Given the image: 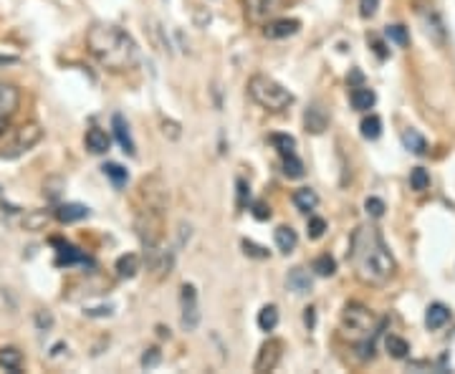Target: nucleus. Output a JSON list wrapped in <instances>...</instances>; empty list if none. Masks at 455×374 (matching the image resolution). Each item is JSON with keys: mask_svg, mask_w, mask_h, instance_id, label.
<instances>
[{"mask_svg": "<svg viewBox=\"0 0 455 374\" xmlns=\"http://www.w3.org/2000/svg\"><path fill=\"white\" fill-rule=\"evenodd\" d=\"M349 263L354 268L357 281L364 286H387L397 271L395 255L390 253L385 238L374 225H362L352 233L349 241Z\"/></svg>", "mask_w": 455, "mask_h": 374, "instance_id": "nucleus-1", "label": "nucleus"}, {"mask_svg": "<svg viewBox=\"0 0 455 374\" xmlns=\"http://www.w3.org/2000/svg\"><path fill=\"white\" fill-rule=\"evenodd\" d=\"M86 46L88 53L109 71H129L139 61L134 39L114 23H94L86 33Z\"/></svg>", "mask_w": 455, "mask_h": 374, "instance_id": "nucleus-2", "label": "nucleus"}, {"mask_svg": "<svg viewBox=\"0 0 455 374\" xmlns=\"http://www.w3.org/2000/svg\"><path fill=\"white\" fill-rule=\"evenodd\" d=\"M248 94L258 107L268 109V112H284L294 104V94L289 89H284L278 81H273L271 76L256 74L248 81Z\"/></svg>", "mask_w": 455, "mask_h": 374, "instance_id": "nucleus-3", "label": "nucleus"}, {"mask_svg": "<svg viewBox=\"0 0 455 374\" xmlns=\"http://www.w3.org/2000/svg\"><path fill=\"white\" fill-rule=\"evenodd\" d=\"M341 331L344 336L354 339V342H364L369 336L377 334V316H374L372 309H367L364 304H352L344 306L341 311Z\"/></svg>", "mask_w": 455, "mask_h": 374, "instance_id": "nucleus-4", "label": "nucleus"}, {"mask_svg": "<svg viewBox=\"0 0 455 374\" xmlns=\"http://www.w3.org/2000/svg\"><path fill=\"white\" fill-rule=\"evenodd\" d=\"M134 230H137L139 241L145 248H157L162 241V213L157 210L139 208L134 218Z\"/></svg>", "mask_w": 455, "mask_h": 374, "instance_id": "nucleus-5", "label": "nucleus"}, {"mask_svg": "<svg viewBox=\"0 0 455 374\" xmlns=\"http://www.w3.org/2000/svg\"><path fill=\"white\" fill-rule=\"evenodd\" d=\"M137 195H139V203H142V208L157 210V213H162V210L167 208V200H170L167 185H164V180L159 178V175H150V178L142 180V182H139Z\"/></svg>", "mask_w": 455, "mask_h": 374, "instance_id": "nucleus-6", "label": "nucleus"}, {"mask_svg": "<svg viewBox=\"0 0 455 374\" xmlns=\"http://www.w3.org/2000/svg\"><path fill=\"white\" fill-rule=\"evenodd\" d=\"M281 356H284V342L281 339H268L261 347L256 361H253V372H273L278 367Z\"/></svg>", "mask_w": 455, "mask_h": 374, "instance_id": "nucleus-7", "label": "nucleus"}, {"mask_svg": "<svg viewBox=\"0 0 455 374\" xmlns=\"http://www.w3.org/2000/svg\"><path fill=\"white\" fill-rule=\"evenodd\" d=\"M180 301H183V329L185 331H195L197 323H200V306H197L195 286L185 283L183 293H180Z\"/></svg>", "mask_w": 455, "mask_h": 374, "instance_id": "nucleus-8", "label": "nucleus"}, {"mask_svg": "<svg viewBox=\"0 0 455 374\" xmlns=\"http://www.w3.org/2000/svg\"><path fill=\"white\" fill-rule=\"evenodd\" d=\"M41 140H44V129H41V124H36V121H33V124H25V127H20L18 140H15L13 152L8 154V157H15V154L28 152V149H33Z\"/></svg>", "mask_w": 455, "mask_h": 374, "instance_id": "nucleus-9", "label": "nucleus"}, {"mask_svg": "<svg viewBox=\"0 0 455 374\" xmlns=\"http://www.w3.org/2000/svg\"><path fill=\"white\" fill-rule=\"evenodd\" d=\"M303 127H306V132L311 134H324L329 127V114L324 112L322 104H311L309 109H306V114H303Z\"/></svg>", "mask_w": 455, "mask_h": 374, "instance_id": "nucleus-10", "label": "nucleus"}, {"mask_svg": "<svg viewBox=\"0 0 455 374\" xmlns=\"http://www.w3.org/2000/svg\"><path fill=\"white\" fill-rule=\"evenodd\" d=\"M301 23L294 18H281V20H273V23H265L263 28V36L271 41H278V39H289L294 33H298Z\"/></svg>", "mask_w": 455, "mask_h": 374, "instance_id": "nucleus-11", "label": "nucleus"}, {"mask_svg": "<svg viewBox=\"0 0 455 374\" xmlns=\"http://www.w3.org/2000/svg\"><path fill=\"white\" fill-rule=\"evenodd\" d=\"M112 129H114V137H117V142L121 145V149H124L129 157H134V154H137V149H134L132 134H129V124H126L124 116L114 114L112 116Z\"/></svg>", "mask_w": 455, "mask_h": 374, "instance_id": "nucleus-12", "label": "nucleus"}, {"mask_svg": "<svg viewBox=\"0 0 455 374\" xmlns=\"http://www.w3.org/2000/svg\"><path fill=\"white\" fill-rule=\"evenodd\" d=\"M243 11L251 23H263L273 11V0H243Z\"/></svg>", "mask_w": 455, "mask_h": 374, "instance_id": "nucleus-13", "label": "nucleus"}, {"mask_svg": "<svg viewBox=\"0 0 455 374\" xmlns=\"http://www.w3.org/2000/svg\"><path fill=\"white\" fill-rule=\"evenodd\" d=\"M286 286L294 293H309L314 288V281H311V273L306 268H291L289 276H286Z\"/></svg>", "mask_w": 455, "mask_h": 374, "instance_id": "nucleus-14", "label": "nucleus"}, {"mask_svg": "<svg viewBox=\"0 0 455 374\" xmlns=\"http://www.w3.org/2000/svg\"><path fill=\"white\" fill-rule=\"evenodd\" d=\"M450 321V309L445 304H430L428 311H425V326L430 331L442 329L445 323Z\"/></svg>", "mask_w": 455, "mask_h": 374, "instance_id": "nucleus-15", "label": "nucleus"}, {"mask_svg": "<svg viewBox=\"0 0 455 374\" xmlns=\"http://www.w3.org/2000/svg\"><path fill=\"white\" fill-rule=\"evenodd\" d=\"M273 241H276V248L281 251V253H294L298 246V235L296 230L291 228V225H278L276 233H273Z\"/></svg>", "mask_w": 455, "mask_h": 374, "instance_id": "nucleus-16", "label": "nucleus"}, {"mask_svg": "<svg viewBox=\"0 0 455 374\" xmlns=\"http://www.w3.org/2000/svg\"><path fill=\"white\" fill-rule=\"evenodd\" d=\"M349 102H352V107L357 109V112H369V109L374 107V102H377V94H374L369 86H354L352 94H349Z\"/></svg>", "mask_w": 455, "mask_h": 374, "instance_id": "nucleus-17", "label": "nucleus"}, {"mask_svg": "<svg viewBox=\"0 0 455 374\" xmlns=\"http://www.w3.org/2000/svg\"><path fill=\"white\" fill-rule=\"evenodd\" d=\"M109 134L104 132V129H99V127H91L86 132V149L88 152H94V154H104V152H109Z\"/></svg>", "mask_w": 455, "mask_h": 374, "instance_id": "nucleus-18", "label": "nucleus"}, {"mask_svg": "<svg viewBox=\"0 0 455 374\" xmlns=\"http://www.w3.org/2000/svg\"><path fill=\"white\" fill-rule=\"evenodd\" d=\"M86 215H88V208H86V205H79V203H66V205H58V208H56V218L61 222L84 220Z\"/></svg>", "mask_w": 455, "mask_h": 374, "instance_id": "nucleus-19", "label": "nucleus"}, {"mask_svg": "<svg viewBox=\"0 0 455 374\" xmlns=\"http://www.w3.org/2000/svg\"><path fill=\"white\" fill-rule=\"evenodd\" d=\"M147 33H150L152 46H154L157 51H162V53H167V56H170L172 46H170V41L164 39V31H162V26H159V20H154V18L147 20Z\"/></svg>", "mask_w": 455, "mask_h": 374, "instance_id": "nucleus-20", "label": "nucleus"}, {"mask_svg": "<svg viewBox=\"0 0 455 374\" xmlns=\"http://www.w3.org/2000/svg\"><path fill=\"white\" fill-rule=\"evenodd\" d=\"M402 145H404V149H407V152H412V154H425V152H428V140H425L417 129H404V132H402Z\"/></svg>", "mask_w": 455, "mask_h": 374, "instance_id": "nucleus-21", "label": "nucleus"}, {"mask_svg": "<svg viewBox=\"0 0 455 374\" xmlns=\"http://www.w3.org/2000/svg\"><path fill=\"white\" fill-rule=\"evenodd\" d=\"M137 271H139V255L134 253L119 255V260H117V276L119 279H134Z\"/></svg>", "mask_w": 455, "mask_h": 374, "instance_id": "nucleus-22", "label": "nucleus"}, {"mask_svg": "<svg viewBox=\"0 0 455 374\" xmlns=\"http://www.w3.org/2000/svg\"><path fill=\"white\" fill-rule=\"evenodd\" d=\"M294 205H296L301 213H311V210L319 205V195H316L311 187H301V190L294 192Z\"/></svg>", "mask_w": 455, "mask_h": 374, "instance_id": "nucleus-23", "label": "nucleus"}, {"mask_svg": "<svg viewBox=\"0 0 455 374\" xmlns=\"http://www.w3.org/2000/svg\"><path fill=\"white\" fill-rule=\"evenodd\" d=\"M18 102H20L18 89L6 81H0V109H3V112H15Z\"/></svg>", "mask_w": 455, "mask_h": 374, "instance_id": "nucleus-24", "label": "nucleus"}, {"mask_svg": "<svg viewBox=\"0 0 455 374\" xmlns=\"http://www.w3.org/2000/svg\"><path fill=\"white\" fill-rule=\"evenodd\" d=\"M385 349L392 359H404V356L410 354V344L404 342L402 336H395V334H390L385 339Z\"/></svg>", "mask_w": 455, "mask_h": 374, "instance_id": "nucleus-25", "label": "nucleus"}, {"mask_svg": "<svg viewBox=\"0 0 455 374\" xmlns=\"http://www.w3.org/2000/svg\"><path fill=\"white\" fill-rule=\"evenodd\" d=\"M20 364H23V354H20L15 347H3L0 349V367L11 369V372H18Z\"/></svg>", "mask_w": 455, "mask_h": 374, "instance_id": "nucleus-26", "label": "nucleus"}, {"mask_svg": "<svg viewBox=\"0 0 455 374\" xmlns=\"http://www.w3.org/2000/svg\"><path fill=\"white\" fill-rule=\"evenodd\" d=\"M278 326V309L273 304L263 306L258 311V329L261 331H273Z\"/></svg>", "mask_w": 455, "mask_h": 374, "instance_id": "nucleus-27", "label": "nucleus"}, {"mask_svg": "<svg viewBox=\"0 0 455 374\" xmlns=\"http://www.w3.org/2000/svg\"><path fill=\"white\" fill-rule=\"evenodd\" d=\"M104 170V175H107L109 180H112V185L117 187V190H121L126 185V180H129V175H126V170L121 165H117V162H107V165L101 167Z\"/></svg>", "mask_w": 455, "mask_h": 374, "instance_id": "nucleus-28", "label": "nucleus"}, {"mask_svg": "<svg viewBox=\"0 0 455 374\" xmlns=\"http://www.w3.org/2000/svg\"><path fill=\"white\" fill-rule=\"evenodd\" d=\"M56 263H58V266H71V263H84V266H86L88 258H86V255L79 253V251H76L74 246H61Z\"/></svg>", "mask_w": 455, "mask_h": 374, "instance_id": "nucleus-29", "label": "nucleus"}, {"mask_svg": "<svg viewBox=\"0 0 455 374\" xmlns=\"http://www.w3.org/2000/svg\"><path fill=\"white\" fill-rule=\"evenodd\" d=\"M284 175L291 180H298L303 178V162L296 157V152L284 154Z\"/></svg>", "mask_w": 455, "mask_h": 374, "instance_id": "nucleus-30", "label": "nucleus"}, {"mask_svg": "<svg viewBox=\"0 0 455 374\" xmlns=\"http://www.w3.org/2000/svg\"><path fill=\"white\" fill-rule=\"evenodd\" d=\"M311 271L316 273V276H334L336 273V260L331 258V255H319V258L311 263Z\"/></svg>", "mask_w": 455, "mask_h": 374, "instance_id": "nucleus-31", "label": "nucleus"}, {"mask_svg": "<svg viewBox=\"0 0 455 374\" xmlns=\"http://www.w3.org/2000/svg\"><path fill=\"white\" fill-rule=\"evenodd\" d=\"M379 134H382V119L369 114L364 121H362V137H364V140H377Z\"/></svg>", "mask_w": 455, "mask_h": 374, "instance_id": "nucleus-32", "label": "nucleus"}, {"mask_svg": "<svg viewBox=\"0 0 455 374\" xmlns=\"http://www.w3.org/2000/svg\"><path fill=\"white\" fill-rule=\"evenodd\" d=\"M430 18H433V20H428V36H430V39H435L437 46H442V44H445V28H442L440 15L430 11Z\"/></svg>", "mask_w": 455, "mask_h": 374, "instance_id": "nucleus-33", "label": "nucleus"}, {"mask_svg": "<svg viewBox=\"0 0 455 374\" xmlns=\"http://www.w3.org/2000/svg\"><path fill=\"white\" fill-rule=\"evenodd\" d=\"M410 187L415 192H423L430 187V175L425 167H415V170L410 172Z\"/></svg>", "mask_w": 455, "mask_h": 374, "instance_id": "nucleus-34", "label": "nucleus"}, {"mask_svg": "<svg viewBox=\"0 0 455 374\" xmlns=\"http://www.w3.org/2000/svg\"><path fill=\"white\" fill-rule=\"evenodd\" d=\"M385 36L392 41V44H397L400 48H404V46H410V36H407V28L404 26H387L385 28Z\"/></svg>", "mask_w": 455, "mask_h": 374, "instance_id": "nucleus-35", "label": "nucleus"}, {"mask_svg": "<svg viewBox=\"0 0 455 374\" xmlns=\"http://www.w3.org/2000/svg\"><path fill=\"white\" fill-rule=\"evenodd\" d=\"M271 145L281 152V157H284V154H291L294 149H296V140L289 137V134H271Z\"/></svg>", "mask_w": 455, "mask_h": 374, "instance_id": "nucleus-36", "label": "nucleus"}, {"mask_svg": "<svg viewBox=\"0 0 455 374\" xmlns=\"http://www.w3.org/2000/svg\"><path fill=\"white\" fill-rule=\"evenodd\" d=\"M240 246H243V253H246V255H251V258H258V260L268 258V251H265L263 246H258V243H253V241H243V243H240Z\"/></svg>", "mask_w": 455, "mask_h": 374, "instance_id": "nucleus-37", "label": "nucleus"}, {"mask_svg": "<svg viewBox=\"0 0 455 374\" xmlns=\"http://www.w3.org/2000/svg\"><path fill=\"white\" fill-rule=\"evenodd\" d=\"M364 210H367V215L382 218V215H385V203H382L379 197H367V200H364Z\"/></svg>", "mask_w": 455, "mask_h": 374, "instance_id": "nucleus-38", "label": "nucleus"}, {"mask_svg": "<svg viewBox=\"0 0 455 374\" xmlns=\"http://www.w3.org/2000/svg\"><path fill=\"white\" fill-rule=\"evenodd\" d=\"M324 230H327V220L324 218H309V238L311 241H319L324 235Z\"/></svg>", "mask_w": 455, "mask_h": 374, "instance_id": "nucleus-39", "label": "nucleus"}, {"mask_svg": "<svg viewBox=\"0 0 455 374\" xmlns=\"http://www.w3.org/2000/svg\"><path fill=\"white\" fill-rule=\"evenodd\" d=\"M159 361H162V352H159V349H147L145 354H142V367L145 369H154L159 364Z\"/></svg>", "mask_w": 455, "mask_h": 374, "instance_id": "nucleus-40", "label": "nucleus"}, {"mask_svg": "<svg viewBox=\"0 0 455 374\" xmlns=\"http://www.w3.org/2000/svg\"><path fill=\"white\" fill-rule=\"evenodd\" d=\"M61 187H63L61 178H51L48 182L44 185V195L48 197V200H56V197L61 195Z\"/></svg>", "mask_w": 455, "mask_h": 374, "instance_id": "nucleus-41", "label": "nucleus"}, {"mask_svg": "<svg viewBox=\"0 0 455 374\" xmlns=\"http://www.w3.org/2000/svg\"><path fill=\"white\" fill-rule=\"evenodd\" d=\"M379 8V0H360V15L362 18H374Z\"/></svg>", "mask_w": 455, "mask_h": 374, "instance_id": "nucleus-42", "label": "nucleus"}, {"mask_svg": "<svg viewBox=\"0 0 455 374\" xmlns=\"http://www.w3.org/2000/svg\"><path fill=\"white\" fill-rule=\"evenodd\" d=\"M162 132H164V137L170 134V140H177V137H180V124H177V121L164 119L162 121Z\"/></svg>", "mask_w": 455, "mask_h": 374, "instance_id": "nucleus-43", "label": "nucleus"}, {"mask_svg": "<svg viewBox=\"0 0 455 374\" xmlns=\"http://www.w3.org/2000/svg\"><path fill=\"white\" fill-rule=\"evenodd\" d=\"M238 208H246V203H248V195H251V190H248V185H246V180H238Z\"/></svg>", "mask_w": 455, "mask_h": 374, "instance_id": "nucleus-44", "label": "nucleus"}, {"mask_svg": "<svg viewBox=\"0 0 455 374\" xmlns=\"http://www.w3.org/2000/svg\"><path fill=\"white\" fill-rule=\"evenodd\" d=\"M36 323H38V329H48L51 323H53V316H51L48 311H38V314H36Z\"/></svg>", "mask_w": 455, "mask_h": 374, "instance_id": "nucleus-45", "label": "nucleus"}, {"mask_svg": "<svg viewBox=\"0 0 455 374\" xmlns=\"http://www.w3.org/2000/svg\"><path fill=\"white\" fill-rule=\"evenodd\" d=\"M253 215L258 218V220H268L271 218V208H265V203H256L253 205Z\"/></svg>", "mask_w": 455, "mask_h": 374, "instance_id": "nucleus-46", "label": "nucleus"}, {"mask_svg": "<svg viewBox=\"0 0 455 374\" xmlns=\"http://www.w3.org/2000/svg\"><path fill=\"white\" fill-rule=\"evenodd\" d=\"M303 323H306V329H314L316 326V309L309 306V309L303 311Z\"/></svg>", "mask_w": 455, "mask_h": 374, "instance_id": "nucleus-47", "label": "nucleus"}, {"mask_svg": "<svg viewBox=\"0 0 455 374\" xmlns=\"http://www.w3.org/2000/svg\"><path fill=\"white\" fill-rule=\"evenodd\" d=\"M46 220H48L46 215H33L31 220H25V228H28V230H38Z\"/></svg>", "mask_w": 455, "mask_h": 374, "instance_id": "nucleus-48", "label": "nucleus"}, {"mask_svg": "<svg viewBox=\"0 0 455 374\" xmlns=\"http://www.w3.org/2000/svg\"><path fill=\"white\" fill-rule=\"evenodd\" d=\"M114 311V306H99V309H86L88 316H109Z\"/></svg>", "mask_w": 455, "mask_h": 374, "instance_id": "nucleus-49", "label": "nucleus"}, {"mask_svg": "<svg viewBox=\"0 0 455 374\" xmlns=\"http://www.w3.org/2000/svg\"><path fill=\"white\" fill-rule=\"evenodd\" d=\"M372 44H374V53H377V56H379V58H387V51H385L387 46H385V44H382V41H377V39H374V41H372Z\"/></svg>", "mask_w": 455, "mask_h": 374, "instance_id": "nucleus-50", "label": "nucleus"}, {"mask_svg": "<svg viewBox=\"0 0 455 374\" xmlns=\"http://www.w3.org/2000/svg\"><path fill=\"white\" fill-rule=\"evenodd\" d=\"M185 241H190V225L180 222V246H183Z\"/></svg>", "mask_w": 455, "mask_h": 374, "instance_id": "nucleus-51", "label": "nucleus"}, {"mask_svg": "<svg viewBox=\"0 0 455 374\" xmlns=\"http://www.w3.org/2000/svg\"><path fill=\"white\" fill-rule=\"evenodd\" d=\"M6 127H8V124H6V119H3V116H0V134L6 132Z\"/></svg>", "mask_w": 455, "mask_h": 374, "instance_id": "nucleus-52", "label": "nucleus"}]
</instances>
